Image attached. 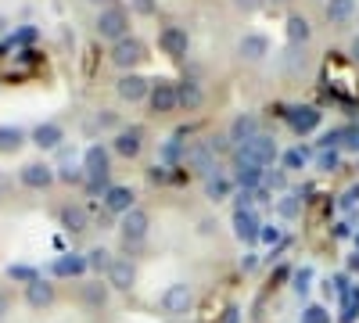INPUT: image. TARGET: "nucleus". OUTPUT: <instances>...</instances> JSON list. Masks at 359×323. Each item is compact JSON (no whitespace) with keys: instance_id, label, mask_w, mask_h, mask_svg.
Returning <instances> with one entry per match:
<instances>
[{"instance_id":"obj_1","label":"nucleus","mask_w":359,"mask_h":323,"mask_svg":"<svg viewBox=\"0 0 359 323\" xmlns=\"http://www.w3.org/2000/svg\"><path fill=\"white\" fill-rule=\"evenodd\" d=\"M94 29H97L101 40H111V43H118L123 36H130V15H126V8H118V4H115V8H101Z\"/></svg>"},{"instance_id":"obj_2","label":"nucleus","mask_w":359,"mask_h":323,"mask_svg":"<svg viewBox=\"0 0 359 323\" xmlns=\"http://www.w3.org/2000/svg\"><path fill=\"white\" fill-rule=\"evenodd\" d=\"M191 309H194V287L187 280H176L162 291V312L165 316L176 319V316H187Z\"/></svg>"},{"instance_id":"obj_3","label":"nucleus","mask_w":359,"mask_h":323,"mask_svg":"<svg viewBox=\"0 0 359 323\" xmlns=\"http://www.w3.org/2000/svg\"><path fill=\"white\" fill-rule=\"evenodd\" d=\"M184 162H187V169H194L201 176V180L219 172V155L208 148V140H198V144H191V148H184Z\"/></svg>"},{"instance_id":"obj_4","label":"nucleus","mask_w":359,"mask_h":323,"mask_svg":"<svg viewBox=\"0 0 359 323\" xmlns=\"http://www.w3.org/2000/svg\"><path fill=\"white\" fill-rule=\"evenodd\" d=\"M233 155H237V158H248V162H259V165L266 169V165H273V158L280 155V148H277V140H273V137L259 133L255 140L241 144V148H237Z\"/></svg>"},{"instance_id":"obj_5","label":"nucleus","mask_w":359,"mask_h":323,"mask_svg":"<svg viewBox=\"0 0 359 323\" xmlns=\"http://www.w3.org/2000/svg\"><path fill=\"white\" fill-rule=\"evenodd\" d=\"M111 65L115 69H123V72H130V69H137L140 62H144V43L137 40V36H123V40H118V43H111Z\"/></svg>"},{"instance_id":"obj_6","label":"nucleus","mask_w":359,"mask_h":323,"mask_svg":"<svg viewBox=\"0 0 359 323\" xmlns=\"http://www.w3.org/2000/svg\"><path fill=\"white\" fill-rule=\"evenodd\" d=\"M147 230H151V216L144 209H130L123 219H118V233H123L126 245H140L147 238Z\"/></svg>"},{"instance_id":"obj_7","label":"nucleus","mask_w":359,"mask_h":323,"mask_svg":"<svg viewBox=\"0 0 359 323\" xmlns=\"http://www.w3.org/2000/svg\"><path fill=\"white\" fill-rule=\"evenodd\" d=\"M83 172H86V180H90V187H94V191L108 184V151L101 148V144H94V148L86 151Z\"/></svg>"},{"instance_id":"obj_8","label":"nucleus","mask_w":359,"mask_h":323,"mask_svg":"<svg viewBox=\"0 0 359 323\" xmlns=\"http://www.w3.org/2000/svg\"><path fill=\"white\" fill-rule=\"evenodd\" d=\"M115 94L123 101H130V104H137V101H144L147 94H151V83H147L140 72H123L115 79Z\"/></svg>"},{"instance_id":"obj_9","label":"nucleus","mask_w":359,"mask_h":323,"mask_svg":"<svg viewBox=\"0 0 359 323\" xmlns=\"http://www.w3.org/2000/svg\"><path fill=\"white\" fill-rule=\"evenodd\" d=\"M262 133V123H259V115L255 111H241V115H233V123H230V130H226V137L241 148V144H248V140H255Z\"/></svg>"},{"instance_id":"obj_10","label":"nucleus","mask_w":359,"mask_h":323,"mask_svg":"<svg viewBox=\"0 0 359 323\" xmlns=\"http://www.w3.org/2000/svg\"><path fill=\"white\" fill-rule=\"evenodd\" d=\"M147 101H151V111H155V115H172V111L180 108V101H176V83H165V79L151 83V94H147Z\"/></svg>"},{"instance_id":"obj_11","label":"nucleus","mask_w":359,"mask_h":323,"mask_svg":"<svg viewBox=\"0 0 359 323\" xmlns=\"http://www.w3.org/2000/svg\"><path fill=\"white\" fill-rule=\"evenodd\" d=\"M111 151H115V155H123V158H137V155L144 151V130H140V126L118 130L115 140H111Z\"/></svg>"},{"instance_id":"obj_12","label":"nucleus","mask_w":359,"mask_h":323,"mask_svg":"<svg viewBox=\"0 0 359 323\" xmlns=\"http://www.w3.org/2000/svg\"><path fill=\"white\" fill-rule=\"evenodd\" d=\"M158 47L169 54V57H184L191 50V36H187V29H180V25H165L162 33H158Z\"/></svg>"},{"instance_id":"obj_13","label":"nucleus","mask_w":359,"mask_h":323,"mask_svg":"<svg viewBox=\"0 0 359 323\" xmlns=\"http://www.w3.org/2000/svg\"><path fill=\"white\" fill-rule=\"evenodd\" d=\"M104 280H108V287H115V291H130V287L137 284V266H133L130 259H111Z\"/></svg>"},{"instance_id":"obj_14","label":"nucleus","mask_w":359,"mask_h":323,"mask_svg":"<svg viewBox=\"0 0 359 323\" xmlns=\"http://www.w3.org/2000/svg\"><path fill=\"white\" fill-rule=\"evenodd\" d=\"M104 209L115 216H126L130 209H137V194L130 187H108L104 191Z\"/></svg>"},{"instance_id":"obj_15","label":"nucleus","mask_w":359,"mask_h":323,"mask_svg":"<svg viewBox=\"0 0 359 323\" xmlns=\"http://www.w3.org/2000/svg\"><path fill=\"white\" fill-rule=\"evenodd\" d=\"M25 302L33 305V309H50L54 305V284L50 280H29L25 284Z\"/></svg>"},{"instance_id":"obj_16","label":"nucleus","mask_w":359,"mask_h":323,"mask_svg":"<svg viewBox=\"0 0 359 323\" xmlns=\"http://www.w3.org/2000/svg\"><path fill=\"white\" fill-rule=\"evenodd\" d=\"M22 184L33 187V191H43V187L54 184V169L43 165V162H29V165H22Z\"/></svg>"},{"instance_id":"obj_17","label":"nucleus","mask_w":359,"mask_h":323,"mask_svg":"<svg viewBox=\"0 0 359 323\" xmlns=\"http://www.w3.org/2000/svg\"><path fill=\"white\" fill-rule=\"evenodd\" d=\"M259 230H262V223H259V216L248 209V212H233V233L241 238L245 245H255L259 241Z\"/></svg>"},{"instance_id":"obj_18","label":"nucleus","mask_w":359,"mask_h":323,"mask_svg":"<svg viewBox=\"0 0 359 323\" xmlns=\"http://www.w3.org/2000/svg\"><path fill=\"white\" fill-rule=\"evenodd\" d=\"M176 101H180V108L198 111V108L205 104V90H201V83H194V79H184V83L176 86Z\"/></svg>"},{"instance_id":"obj_19","label":"nucleus","mask_w":359,"mask_h":323,"mask_svg":"<svg viewBox=\"0 0 359 323\" xmlns=\"http://www.w3.org/2000/svg\"><path fill=\"white\" fill-rule=\"evenodd\" d=\"M237 54H241L245 62H252V65H255V62H262V57L269 54V40H266V36H259V33H248L241 43H237Z\"/></svg>"},{"instance_id":"obj_20","label":"nucleus","mask_w":359,"mask_h":323,"mask_svg":"<svg viewBox=\"0 0 359 323\" xmlns=\"http://www.w3.org/2000/svg\"><path fill=\"white\" fill-rule=\"evenodd\" d=\"M62 137H65L62 126H54V123H43V126L33 130V144H36L40 151H54L57 144H62Z\"/></svg>"},{"instance_id":"obj_21","label":"nucleus","mask_w":359,"mask_h":323,"mask_svg":"<svg viewBox=\"0 0 359 323\" xmlns=\"http://www.w3.org/2000/svg\"><path fill=\"white\" fill-rule=\"evenodd\" d=\"M287 123H291L298 133H309V130L320 126V111H316V108H294V111L287 115Z\"/></svg>"},{"instance_id":"obj_22","label":"nucleus","mask_w":359,"mask_h":323,"mask_svg":"<svg viewBox=\"0 0 359 323\" xmlns=\"http://www.w3.org/2000/svg\"><path fill=\"white\" fill-rule=\"evenodd\" d=\"M355 15V0H327V22L331 25H345Z\"/></svg>"},{"instance_id":"obj_23","label":"nucleus","mask_w":359,"mask_h":323,"mask_svg":"<svg viewBox=\"0 0 359 323\" xmlns=\"http://www.w3.org/2000/svg\"><path fill=\"white\" fill-rule=\"evenodd\" d=\"M230 191H233V184H230V176H223V172H216V176H208V180H205V194L212 201H226Z\"/></svg>"},{"instance_id":"obj_24","label":"nucleus","mask_w":359,"mask_h":323,"mask_svg":"<svg viewBox=\"0 0 359 323\" xmlns=\"http://www.w3.org/2000/svg\"><path fill=\"white\" fill-rule=\"evenodd\" d=\"M309 36H313V25H309V18H302V15H291V18H287V40H291V43H309Z\"/></svg>"},{"instance_id":"obj_25","label":"nucleus","mask_w":359,"mask_h":323,"mask_svg":"<svg viewBox=\"0 0 359 323\" xmlns=\"http://www.w3.org/2000/svg\"><path fill=\"white\" fill-rule=\"evenodd\" d=\"M62 226L69 233H83L86 230V212L76 209V205H65V209H62Z\"/></svg>"},{"instance_id":"obj_26","label":"nucleus","mask_w":359,"mask_h":323,"mask_svg":"<svg viewBox=\"0 0 359 323\" xmlns=\"http://www.w3.org/2000/svg\"><path fill=\"white\" fill-rule=\"evenodd\" d=\"M25 144V133L18 126H0V151H18Z\"/></svg>"},{"instance_id":"obj_27","label":"nucleus","mask_w":359,"mask_h":323,"mask_svg":"<svg viewBox=\"0 0 359 323\" xmlns=\"http://www.w3.org/2000/svg\"><path fill=\"white\" fill-rule=\"evenodd\" d=\"M83 298H86V305H104L108 302V280L101 284H83Z\"/></svg>"},{"instance_id":"obj_28","label":"nucleus","mask_w":359,"mask_h":323,"mask_svg":"<svg viewBox=\"0 0 359 323\" xmlns=\"http://www.w3.org/2000/svg\"><path fill=\"white\" fill-rule=\"evenodd\" d=\"M86 266H90V270H97V273H101V270L108 273V266H111V252H108V248H90V252H86Z\"/></svg>"},{"instance_id":"obj_29","label":"nucleus","mask_w":359,"mask_h":323,"mask_svg":"<svg viewBox=\"0 0 359 323\" xmlns=\"http://www.w3.org/2000/svg\"><path fill=\"white\" fill-rule=\"evenodd\" d=\"M306 162H309V155H306L302 148H291V151L284 155V169H287V172H298V169H306Z\"/></svg>"},{"instance_id":"obj_30","label":"nucleus","mask_w":359,"mask_h":323,"mask_svg":"<svg viewBox=\"0 0 359 323\" xmlns=\"http://www.w3.org/2000/svg\"><path fill=\"white\" fill-rule=\"evenodd\" d=\"M57 273H83L86 270V259H57Z\"/></svg>"},{"instance_id":"obj_31","label":"nucleus","mask_w":359,"mask_h":323,"mask_svg":"<svg viewBox=\"0 0 359 323\" xmlns=\"http://www.w3.org/2000/svg\"><path fill=\"white\" fill-rule=\"evenodd\" d=\"M57 180H65V184H83V180H86V172L69 165V169H62V172H57Z\"/></svg>"},{"instance_id":"obj_32","label":"nucleus","mask_w":359,"mask_h":323,"mask_svg":"<svg viewBox=\"0 0 359 323\" xmlns=\"http://www.w3.org/2000/svg\"><path fill=\"white\" fill-rule=\"evenodd\" d=\"M266 184H269V187H277V191H284V184H287V169H277V172H266Z\"/></svg>"},{"instance_id":"obj_33","label":"nucleus","mask_w":359,"mask_h":323,"mask_svg":"<svg viewBox=\"0 0 359 323\" xmlns=\"http://www.w3.org/2000/svg\"><path fill=\"white\" fill-rule=\"evenodd\" d=\"M259 241L277 245V241H280V230H277V226H262V230H259Z\"/></svg>"},{"instance_id":"obj_34","label":"nucleus","mask_w":359,"mask_h":323,"mask_svg":"<svg viewBox=\"0 0 359 323\" xmlns=\"http://www.w3.org/2000/svg\"><path fill=\"white\" fill-rule=\"evenodd\" d=\"M101 130H111V126H118V119H115V111H97V119H94Z\"/></svg>"},{"instance_id":"obj_35","label":"nucleus","mask_w":359,"mask_h":323,"mask_svg":"<svg viewBox=\"0 0 359 323\" xmlns=\"http://www.w3.org/2000/svg\"><path fill=\"white\" fill-rule=\"evenodd\" d=\"M280 216H298V201H294V194H284V201H280Z\"/></svg>"},{"instance_id":"obj_36","label":"nucleus","mask_w":359,"mask_h":323,"mask_svg":"<svg viewBox=\"0 0 359 323\" xmlns=\"http://www.w3.org/2000/svg\"><path fill=\"white\" fill-rule=\"evenodd\" d=\"M262 4H266V0H233V8H237V11H259Z\"/></svg>"},{"instance_id":"obj_37","label":"nucleus","mask_w":359,"mask_h":323,"mask_svg":"<svg viewBox=\"0 0 359 323\" xmlns=\"http://www.w3.org/2000/svg\"><path fill=\"white\" fill-rule=\"evenodd\" d=\"M11 277H18V280H25V284H29V280H36V273H33V270H25V266H11Z\"/></svg>"},{"instance_id":"obj_38","label":"nucleus","mask_w":359,"mask_h":323,"mask_svg":"<svg viewBox=\"0 0 359 323\" xmlns=\"http://www.w3.org/2000/svg\"><path fill=\"white\" fill-rule=\"evenodd\" d=\"M306 323H323V309H309V316H306Z\"/></svg>"},{"instance_id":"obj_39","label":"nucleus","mask_w":359,"mask_h":323,"mask_svg":"<svg viewBox=\"0 0 359 323\" xmlns=\"http://www.w3.org/2000/svg\"><path fill=\"white\" fill-rule=\"evenodd\" d=\"M8 305H11V298L4 295V291H0V319H4V312H8Z\"/></svg>"},{"instance_id":"obj_40","label":"nucleus","mask_w":359,"mask_h":323,"mask_svg":"<svg viewBox=\"0 0 359 323\" xmlns=\"http://www.w3.org/2000/svg\"><path fill=\"white\" fill-rule=\"evenodd\" d=\"M352 57H355V62H359V36L352 40Z\"/></svg>"},{"instance_id":"obj_41","label":"nucleus","mask_w":359,"mask_h":323,"mask_svg":"<svg viewBox=\"0 0 359 323\" xmlns=\"http://www.w3.org/2000/svg\"><path fill=\"white\" fill-rule=\"evenodd\" d=\"M90 4H104V8H115V0H90Z\"/></svg>"},{"instance_id":"obj_42","label":"nucleus","mask_w":359,"mask_h":323,"mask_svg":"<svg viewBox=\"0 0 359 323\" xmlns=\"http://www.w3.org/2000/svg\"><path fill=\"white\" fill-rule=\"evenodd\" d=\"M269 4H284V0H269Z\"/></svg>"}]
</instances>
